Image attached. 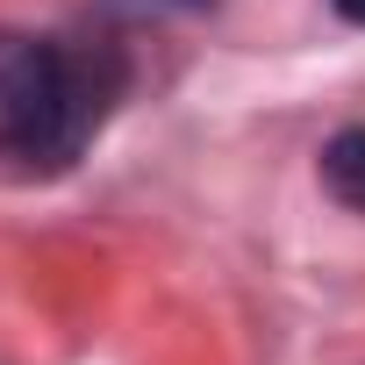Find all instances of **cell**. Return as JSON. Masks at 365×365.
Returning a JSON list of instances; mask_svg holds the SVG:
<instances>
[{
  "instance_id": "cell-1",
  "label": "cell",
  "mask_w": 365,
  "mask_h": 365,
  "mask_svg": "<svg viewBox=\"0 0 365 365\" xmlns=\"http://www.w3.org/2000/svg\"><path fill=\"white\" fill-rule=\"evenodd\" d=\"M122 93L129 51L115 36L0 29V165L29 179L79 165Z\"/></svg>"
},
{
  "instance_id": "cell-2",
  "label": "cell",
  "mask_w": 365,
  "mask_h": 365,
  "mask_svg": "<svg viewBox=\"0 0 365 365\" xmlns=\"http://www.w3.org/2000/svg\"><path fill=\"white\" fill-rule=\"evenodd\" d=\"M322 187H329L344 208L365 215V129H336V136L322 143Z\"/></svg>"
},
{
  "instance_id": "cell-3",
  "label": "cell",
  "mask_w": 365,
  "mask_h": 365,
  "mask_svg": "<svg viewBox=\"0 0 365 365\" xmlns=\"http://www.w3.org/2000/svg\"><path fill=\"white\" fill-rule=\"evenodd\" d=\"M329 8H336L344 22H358V29H365V0H329Z\"/></svg>"
}]
</instances>
